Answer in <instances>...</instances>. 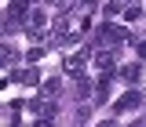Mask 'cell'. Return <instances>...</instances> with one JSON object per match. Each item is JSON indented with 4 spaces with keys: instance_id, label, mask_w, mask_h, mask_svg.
<instances>
[{
    "instance_id": "6da1fadb",
    "label": "cell",
    "mask_w": 146,
    "mask_h": 127,
    "mask_svg": "<svg viewBox=\"0 0 146 127\" xmlns=\"http://www.w3.org/2000/svg\"><path fill=\"white\" fill-rule=\"evenodd\" d=\"M139 105H143V94H139L135 87L124 91V94L117 98V113H128V109H139Z\"/></svg>"
},
{
    "instance_id": "7a4b0ae2",
    "label": "cell",
    "mask_w": 146,
    "mask_h": 127,
    "mask_svg": "<svg viewBox=\"0 0 146 127\" xmlns=\"http://www.w3.org/2000/svg\"><path fill=\"white\" fill-rule=\"evenodd\" d=\"M44 22H48V18H44V11L36 7L33 15L26 18V29H29V33H33V36H40V33H44Z\"/></svg>"
},
{
    "instance_id": "3957f363",
    "label": "cell",
    "mask_w": 146,
    "mask_h": 127,
    "mask_svg": "<svg viewBox=\"0 0 146 127\" xmlns=\"http://www.w3.org/2000/svg\"><path fill=\"white\" fill-rule=\"evenodd\" d=\"M121 76H124L128 84H135V80L143 76V65H139V62H131V65H124V69H121Z\"/></svg>"
},
{
    "instance_id": "277c9868",
    "label": "cell",
    "mask_w": 146,
    "mask_h": 127,
    "mask_svg": "<svg viewBox=\"0 0 146 127\" xmlns=\"http://www.w3.org/2000/svg\"><path fill=\"white\" fill-rule=\"evenodd\" d=\"M95 65H99V69H113V58H110V54H95Z\"/></svg>"
},
{
    "instance_id": "5b68a950",
    "label": "cell",
    "mask_w": 146,
    "mask_h": 127,
    "mask_svg": "<svg viewBox=\"0 0 146 127\" xmlns=\"http://www.w3.org/2000/svg\"><path fill=\"white\" fill-rule=\"evenodd\" d=\"M139 15H143V11H139L135 4H131V7H128V11H124V18H128V22H135V18H139Z\"/></svg>"
},
{
    "instance_id": "8992f818",
    "label": "cell",
    "mask_w": 146,
    "mask_h": 127,
    "mask_svg": "<svg viewBox=\"0 0 146 127\" xmlns=\"http://www.w3.org/2000/svg\"><path fill=\"white\" fill-rule=\"evenodd\" d=\"M139 58H146V40H143V44H139Z\"/></svg>"
},
{
    "instance_id": "52a82bcc",
    "label": "cell",
    "mask_w": 146,
    "mask_h": 127,
    "mask_svg": "<svg viewBox=\"0 0 146 127\" xmlns=\"http://www.w3.org/2000/svg\"><path fill=\"white\" fill-rule=\"evenodd\" d=\"M99 127H113V124H110V120H106V124H99Z\"/></svg>"
}]
</instances>
